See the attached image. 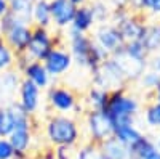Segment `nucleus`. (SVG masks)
<instances>
[{
    "mask_svg": "<svg viewBox=\"0 0 160 159\" xmlns=\"http://www.w3.org/2000/svg\"><path fill=\"white\" fill-rule=\"evenodd\" d=\"M82 130L69 114H53L45 122V138L51 148H77Z\"/></svg>",
    "mask_w": 160,
    "mask_h": 159,
    "instance_id": "obj_1",
    "label": "nucleus"
},
{
    "mask_svg": "<svg viewBox=\"0 0 160 159\" xmlns=\"http://www.w3.org/2000/svg\"><path fill=\"white\" fill-rule=\"evenodd\" d=\"M104 113L111 117L114 129L118 125L135 124L139 113V101L135 95H130L127 88H120L109 93V101Z\"/></svg>",
    "mask_w": 160,
    "mask_h": 159,
    "instance_id": "obj_2",
    "label": "nucleus"
},
{
    "mask_svg": "<svg viewBox=\"0 0 160 159\" xmlns=\"http://www.w3.org/2000/svg\"><path fill=\"white\" fill-rule=\"evenodd\" d=\"M32 34V24L26 23L19 16L8 11L5 16L0 18V35L3 42L16 53H24Z\"/></svg>",
    "mask_w": 160,
    "mask_h": 159,
    "instance_id": "obj_3",
    "label": "nucleus"
},
{
    "mask_svg": "<svg viewBox=\"0 0 160 159\" xmlns=\"http://www.w3.org/2000/svg\"><path fill=\"white\" fill-rule=\"evenodd\" d=\"M66 40H68V50L74 60V64L80 66L83 69H88V71L96 68L95 61H93V47H95V42H93L91 35L69 28Z\"/></svg>",
    "mask_w": 160,
    "mask_h": 159,
    "instance_id": "obj_4",
    "label": "nucleus"
},
{
    "mask_svg": "<svg viewBox=\"0 0 160 159\" xmlns=\"http://www.w3.org/2000/svg\"><path fill=\"white\" fill-rule=\"evenodd\" d=\"M90 72H91L93 85L109 92V93L120 88H127V84H128L127 79L111 56L106 61H102L101 64H98L96 68H93Z\"/></svg>",
    "mask_w": 160,
    "mask_h": 159,
    "instance_id": "obj_5",
    "label": "nucleus"
},
{
    "mask_svg": "<svg viewBox=\"0 0 160 159\" xmlns=\"http://www.w3.org/2000/svg\"><path fill=\"white\" fill-rule=\"evenodd\" d=\"M85 132H87L88 141L101 145L108 138L114 137V124L104 111H87Z\"/></svg>",
    "mask_w": 160,
    "mask_h": 159,
    "instance_id": "obj_6",
    "label": "nucleus"
},
{
    "mask_svg": "<svg viewBox=\"0 0 160 159\" xmlns=\"http://www.w3.org/2000/svg\"><path fill=\"white\" fill-rule=\"evenodd\" d=\"M55 47H56V39L51 35L50 29L32 26L31 40L24 53L31 61H43Z\"/></svg>",
    "mask_w": 160,
    "mask_h": 159,
    "instance_id": "obj_7",
    "label": "nucleus"
},
{
    "mask_svg": "<svg viewBox=\"0 0 160 159\" xmlns=\"http://www.w3.org/2000/svg\"><path fill=\"white\" fill-rule=\"evenodd\" d=\"M48 106L56 114H69L78 109V98L74 92L62 85H51L47 88Z\"/></svg>",
    "mask_w": 160,
    "mask_h": 159,
    "instance_id": "obj_8",
    "label": "nucleus"
},
{
    "mask_svg": "<svg viewBox=\"0 0 160 159\" xmlns=\"http://www.w3.org/2000/svg\"><path fill=\"white\" fill-rule=\"evenodd\" d=\"M93 42L98 47H101L104 51H108L109 55H114L115 51H118L125 45L122 35H120L117 26H114L112 23H102V24H96L93 28Z\"/></svg>",
    "mask_w": 160,
    "mask_h": 159,
    "instance_id": "obj_9",
    "label": "nucleus"
},
{
    "mask_svg": "<svg viewBox=\"0 0 160 159\" xmlns=\"http://www.w3.org/2000/svg\"><path fill=\"white\" fill-rule=\"evenodd\" d=\"M47 72L50 74L51 79H58L61 76H64L66 72H69L71 68L74 66V60L71 56V53L68 48L56 45L50 51V55L42 61Z\"/></svg>",
    "mask_w": 160,
    "mask_h": 159,
    "instance_id": "obj_10",
    "label": "nucleus"
},
{
    "mask_svg": "<svg viewBox=\"0 0 160 159\" xmlns=\"http://www.w3.org/2000/svg\"><path fill=\"white\" fill-rule=\"evenodd\" d=\"M22 82V76L15 68L0 72V108L15 103L18 100V90Z\"/></svg>",
    "mask_w": 160,
    "mask_h": 159,
    "instance_id": "obj_11",
    "label": "nucleus"
},
{
    "mask_svg": "<svg viewBox=\"0 0 160 159\" xmlns=\"http://www.w3.org/2000/svg\"><path fill=\"white\" fill-rule=\"evenodd\" d=\"M111 58L117 63V66L120 68L122 74L125 76L127 82H135L144 74L146 71V60H136L123 51V47L118 51H115L114 55H111Z\"/></svg>",
    "mask_w": 160,
    "mask_h": 159,
    "instance_id": "obj_12",
    "label": "nucleus"
},
{
    "mask_svg": "<svg viewBox=\"0 0 160 159\" xmlns=\"http://www.w3.org/2000/svg\"><path fill=\"white\" fill-rule=\"evenodd\" d=\"M77 7L69 0H50V13H51V24L58 29H69L74 21Z\"/></svg>",
    "mask_w": 160,
    "mask_h": 159,
    "instance_id": "obj_13",
    "label": "nucleus"
},
{
    "mask_svg": "<svg viewBox=\"0 0 160 159\" xmlns=\"http://www.w3.org/2000/svg\"><path fill=\"white\" fill-rule=\"evenodd\" d=\"M21 108L29 113L31 116H34L40 104H42V90H40L37 85H34L32 82L26 81V79H22V82L19 85V90H18V100H16Z\"/></svg>",
    "mask_w": 160,
    "mask_h": 159,
    "instance_id": "obj_14",
    "label": "nucleus"
},
{
    "mask_svg": "<svg viewBox=\"0 0 160 159\" xmlns=\"http://www.w3.org/2000/svg\"><path fill=\"white\" fill-rule=\"evenodd\" d=\"M146 28V19L141 15H136V13H130V15L117 24V29L122 35L123 42H135V40H141L142 32Z\"/></svg>",
    "mask_w": 160,
    "mask_h": 159,
    "instance_id": "obj_15",
    "label": "nucleus"
},
{
    "mask_svg": "<svg viewBox=\"0 0 160 159\" xmlns=\"http://www.w3.org/2000/svg\"><path fill=\"white\" fill-rule=\"evenodd\" d=\"M21 76L26 81L32 82L34 85H37L40 90H45L48 87H51V81L50 74L47 72L45 66L42 61H31L26 68L21 71Z\"/></svg>",
    "mask_w": 160,
    "mask_h": 159,
    "instance_id": "obj_16",
    "label": "nucleus"
},
{
    "mask_svg": "<svg viewBox=\"0 0 160 159\" xmlns=\"http://www.w3.org/2000/svg\"><path fill=\"white\" fill-rule=\"evenodd\" d=\"M15 148L16 154H26L29 156V151L32 148L34 141V127H18L7 137Z\"/></svg>",
    "mask_w": 160,
    "mask_h": 159,
    "instance_id": "obj_17",
    "label": "nucleus"
},
{
    "mask_svg": "<svg viewBox=\"0 0 160 159\" xmlns=\"http://www.w3.org/2000/svg\"><path fill=\"white\" fill-rule=\"evenodd\" d=\"M139 42L142 44L144 50L148 51V55L158 53L160 50V21L146 23V28H144V32H142V37Z\"/></svg>",
    "mask_w": 160,
    "mask_h": 159,
    "instance_id": "obj_18",
    "label": "nucleus"
},
{
    "mask_svg": "<svg viewBox=\"0 0 160 159\" xmlns=\"http://www.w3.org/2000/svg\"><path fill=\"white\" fill-rule=\"evenodd\" d=\"M95 26H96V21L93 18V11H91L90 5L87 3V5H82V7H77V11H75V16H74L71 28L78 31V32L88 34Z\"/></svg>",
    "mask_w": 160,
    "mask_h": 159,
    "instance_id": "obj_19",
    "label": "nucleus"
},
{
    "mask_svg": "<svg viewBox=\"0 0 160 159\" xmlns=\"http://www.w3.org/2000/svg\"><path fill=\"white\" fill-rule=\"evenodd\" d=\"M31 23L37 28L50 29L51 24V13H50V0H34Z\"/></svg>",
    "mask_w": 160,
    "mask_h": 159,
    "instance_id": "obj_20",
    "label": "nucleus"
},
{
    "mask_svg": "<svg viewBox=\"0 0 160 159\" xmlns=\"http://www.w3.org/2000/svg\"><path fill=\"white\" fill-rule=\"evenodd\" d=\"M114 137L120 143H123L127 148H131V146H135V145L144 137V134L135 124H127V125L115 127L114 129Z\"/></svg>",
    "mask_w": 160,
    "mask_h": 159,
    "instance_id": "obj_21",
    "label": "nucleus"
},
{
    "mask_svg": "<svg viewBox=\"0 0 160 159\" xmlns=\"http://www.w3.org/2000/svg\"><path fill=\"white\" fill-rule=\"evenodd\" d=\"M99 146H101V151L104 153L106 159H131L130 148H127L123 143H120L115 137L108 138Z\"/></svg>",
    "mask_w": 160,
    "mask_h": 159,
    "instance_id": "obj_22",
    "label": "nucleus"
},
{
    "mask_svg": "<svg viewBox=\"0 0 160 159\" xmlns=\"http://www.w3.org/2000/svg\"><path fill=\"white\" fill-rule=\"evenodd\" d=\"M130 11L136 15H148L160 21V0H130Z\"/></svg>",
    "mask_w": 160,
    "mask_h": 159,
    "instance_id": "obj_23",
    "label": "nucleus"
},
{
    "mask_svg": "<svg viewBox=\"0 0 160 159\" xmlns=\"http://www.w3.org/2000/svg\"><path fill=\"white\" fill-rule=\"evenodd\" d=\"M109 101V92H106L102 88H98L95 85H91L87 92L85 97V104L88 111H104Z\"/></svg>",
    "mask_w": 160,
    "mask_h": 159,
    "instance_id": "obj_24",
    "label": "nucleus"
},
{
    "mask_svg": "<svg viewBox=\"0 0 160 159\" xmlns=\"http://www.w3.org/2000/svg\"><path fill=\"white\" fill-rule=\"evenodd\" d=\"M74 159H106V156L101 151L99 145L91 143V141H85V143H80L75 148Z\"/></svg>",
    "mask_w": 160,
    "mask_h": 159,
    "instance_id": "obj_25",
    "label": "nucleus"
},
{
    "mask_svg": "<svg viewBox=\"0 0 160 159\" xmlns=\"http://www.w3.org/2000/svg\"><path fill=\"white\" fill-rule=\"evenodd\" d=\"M8 8L13 15L19 16L26 23H31V15H32V7H34V0H7Z\"/></svg>",
    "mask_w": 160,
    "mask_h": 159,
    "instance_id": "obj_26",
    "label": "nucleus"
},
{
    "mask_svg": "<svg viewBox=\"0 0 160 159\" xmlns=\"http://www.w3.org/2000/svg\"><path fill=\"white\" fill-rule=\"evenodd\" d=\"M90 8L93 11V18H95L96 24L109 23L111 15H112V8L109 7V3L106 0H93L90 3Z\"/></svg>",
    "mask_w": 160,
    "mask_h": 159,
    "instance_id": "obj_27",
    "label": "nucleus"
},
{
    "mask_svg": "<svg viewBox=\"0 0 160 159\" xmlns=\"http://www.w3.org/2000/svg\"><path fill=\"white\" fill-rule=\"evenodd\" d=\"M15 61H16V53L3 42L2 35H0V72L13 69Z\"/></svg>",
    "mask_w": 160,
    "mask_h": 159,
    "instance_id": "obj_28",
    "label": "nucleus"
},
{
    "mask_svg": "<svg viewBox=\"0 0 160 159\" xmlns=\"http://www.w3.org/2000/svg\"><path fill=\"white\" fill-rule=\"evenodd\" d=\"M144 119L149 127L152 129H160V103L152 101L146 106L144 111Z\"/></svg>",
    "mask_w": 160,
    "mask_h": 159,
    "instance_id": "obj_29",
    "label": "nucleus"
},
{
    "mask_svg": "<svg viewBox=\"0 0 160 159\" xmlns=\"http://www.w3.org/2000/svg\"><path fill=\"white\" fill-rule=\"evenodd\" d=\"M138 82H139V85H141L142 90L151 92V93H152V92L160 85V76L155 74V72H152V71H148V69H146L144 74L138 79Z\"/></svg>",
    "mask_w": 160,
    "mask_h": 159,
    "instance_id": "obj_30",
    "label": "nucleus"
},
{
    "mask_svg": "<svg viewBox=\"0 0 160 159\" xmlns=\"http://www.w3.org/2000/svg\"><path fill=\"white\" fill-rule=\"evenodd\" d=\"M123 51L127 55L136 58V60H148V51L144 50L142 44L139 40H135V42H127L123 45Z\"/></svg>",
    "mask_w": 160,
    "mask_h": 159,
    "instance_id": "obj_31",
    "label": "nucleus"
},
{
    "mask_svg": "<svg viewBox=\"0 0 160 159\" xmlns=\"http://www.w3.org/2000/svg\"><path fill=\"white\" fill-rule=\"evenodd\" d=\"M0 159H15V148L7 137H0Z\"/></svg>",
    "mask_w": 160,
    "mask_h": 159,
    "instance_id": "obj_32",
    "label": "nucleus"
},
{
    "mask_svg": "<svg viewBox=\"0 0 160 159\" xmlns=\"http://www.w3.org/2000/svg\"><path fill=\"white\" fill-rule=\"evenodd\" d=\"M146 69L160 76V53H151L146 60Z\"/></svg>",
    "mask_w": 160,
    "mask_h": 159,
    "instance_id": "obj_33",
    "label": "nucleus"
},
{
    "mask_svg": "<svg viewBox=\"0 0 160 159\" xmlns=\"http://www.w3.org/2000/svg\"><path fill=\"white\" fill-rule=\"evenodd\" d=\"M55 159H74V148H55Z\"/></svg>",
    "mask_w": 160,
    "mask_h": 159,
    "instance_id": "obj_34",
    "label": "nucleus"
},
{
    "mask_svg": "<svg viewBox=\"0 0 160 159\" xmlns=\"http://www.w3.org/2000/svg\"><path fill=\"white\" fill-rule=\"evenodd\" d=\"M112 10H125L130 7V0H106ZM130 10V8H128Z\"/></svg>",
    "mask_w": 160,
    "mask_h": 159,
    "instance_id": "obj_35",
    "label": "nucleus"
},
{
    "mask_svg": "<svg viewBox=\"0 0 160 159\" xmlns=\"http://www.w3.org/2000/svg\"><path fill=\"white\" fill-rule=\"evenodd\" d=\"M141 159H160V151H158L157 146H155V148H152L149 153H146Z\"/></svg>",
    "mask_w": 160,
    "mask_h": 159,
    "instance_id": "obj_36",
    "label": "nucleus"
},
{
    "mask_svg": "<svg viewBox=\"0 0 160 159\" xmlns=\"http://www.w3.org/2000/svg\"><path fill=\"white\" fill-rule=\"evenodd\" d=\"M8 11H10V8H8V2H7V0H0V18L5 16Z\"/></svg>",
    "mask_w": 160,
    "mask_h": 159,
    "instance_id": "obj_37",
    "label": "nucleus"
},
{
    "mask_svg": "<svg viewBox=\"0 0 160 159\" xmlns=\"http://www.w3.org/2000/svg\"><path fill=\"white\" fill-rule=\"evenodd\" d=\"M152 100H154V101H157V103H160V85L152 92Z\"/></svg>",
    "mask_w": 160,
    "mask_h": 159,
    "instance_id": "obj_38",
    "label": "nucleus"
},
{
    "mask_svg": "<svg viewBox=\"0 0 160 159\" xmlns=\"http://www.w3.org/2000/svg\"><path fill=\"white\" fill-rule=\"evenodd\" d=\"M71 3H74L75 7H82V5H87V0H69Z\"/></svg>",
    "mask_w": 160,
    "mask_h": 159,
    "instance_id": "obj_39",
    "label": "nucleus"
},
{
    "mask_svg": "<svg viewBox=\"0 0 160 159\" xmlns=\"http://www.w3.org/2000/svg\"><path fill=\"white\" fill-rule=\"evenodd\" d=\"M0 137H2V108H0Z\"/></svg>",
    "mask_w": 160,
    "mask_h": 159,
    "instance_id": "obj_40",
    "label": "nucleus"
},
{
    "mask_svg": "<svg viewBox=\"0 0 160 159\" xmlns=\"http://www.w3.org/2000/svg\"><path fill=\"white\" fill-rule=\"evenodd\" d=\"M155 146H157V150L160 151V137H158V138L155 140Z\"/></svg>",
    "mask_w": 160,
    "mask_h": 159,
    "instance_id": "obj_41",
    "label": "nucleus"
},
{
    "mask_svg": "<svg viewBox=\"0 0 160 159\" xmlns=\"http://www.w3.org/2000/svg\"><path fill=\"white\" fill-rule=\"evenodd\" d=\"M35 159H43V157H42V156H38V157H35Z\"/></svg>",
    "mask_w": 160,
    "mask_h": 159,
    "instance_id": "obj_42",
    "label": "nucleus"
},
{
    "mask_svg": "<svg viewBox=\"0 0 160 159\" xmlns=\"http://www.w3.org/2000/svg\"><path fill=\"white\" fill-rule=\"evenodd\" d=\"M131 159H138V157H135V156H131Z\"/></svg>",
    "mask_w": 160,
    "mask_h": 159,
    "instance_id": "obj_43",
    "label": "nucleus"
}]
</instances>
